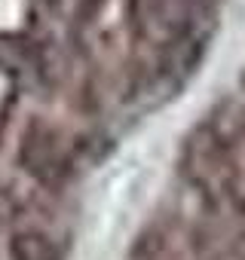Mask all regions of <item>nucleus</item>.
<instances>
[{
    "mask_svg": "<svg viewBox=\"0 0 245 260\" xmlns=\"http://www.w3.org/2000/svg\"><path fill=\"white\" fill-rule=\"evenodd\" d=\"M13 260H58L55 248L40 233H25L13 239Z\"/></svg>",
    "mask_w": 245,
    "mask_h": 260,
    "instance_id": "obj_1",
    "label": "nucleus"
}]
</instances>
